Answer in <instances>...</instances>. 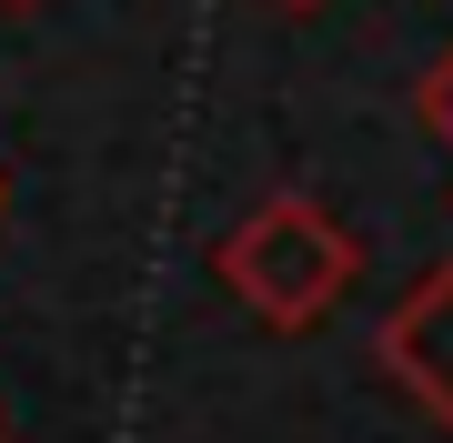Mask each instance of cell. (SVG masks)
I'll list each match as a JSON object with an SVG mask.
<instances>
[{
    "mask_svg": "<svg viewBox=\"0 0 453 443\" xmlns=\"http://www.w3.org/2000/svg\"><path fill=\"white\" fill-rule=\"evenodd\" d=\"M211 272H222V293L242 302L252 323L312 332V323L342 302V282L363 272V242H353V232H342L312 192H273L262 212H242V222L222 232Z\"/></svg>",
    "mask_w": 453,
    "mask_h": 443,
    "instance_id": "obj_1",
    "label": "cell"
},
{
    "mask_svg": "<svg viewBox=\"0 0 453 443\" xmlns=\"http://www.w3.org/2000/svg\"><path fill=\"white\" fill-rule=\"evenodd\" d=\"M383 373L453 433V263H434L403 302L383 312Z\"/></svg>",
    "mask_w": 453,
    "mask_h": 443,
    "instance_id": "obj_2",
    "label": "cell"
},
{
    "mask_svg": "<svg viewBox=\"0 0 453 443\" xmlns=\"http://www.w3.org/2000/svg\"><path fill=\"white\" fill-rule=\"evenodd\" d=\"M423 111H434V121H443V132H453V61L434 71V81H423Z\"/></svg>",
    "mask_w": 453,
    "mask_h": 443,
    "instance_id": "obj_3",
    "label": "cell"
},
{
    "mask_svg": "<svg viewBox=\"0 0 453 443\" xmlns=\"http://www.w3.org/2000/svg\"><path fill=\"white\" fill-rule=\"evenodd\" d=\"M0 443H11V424H0Z\"/></svg>",
    "mask_w": 453,
    "mask_h": 443,
    "instance_id": "obj_4",
    "label": "cell"
},
{
    "mask_svg": "<svg viewBox=\"0 0 453 443\" xmlns=\"http://www.w3.org/2000/svg\"><path fill=\"white\" fill-rule=\"evenodd\" d=\"M0 202H11V192H0Z\"/></svg>",
    "mask_w": 453,
    "mask_h": 443,
    "instance_id": "obj_5",
    "label": "cell"
}]
</instances>
